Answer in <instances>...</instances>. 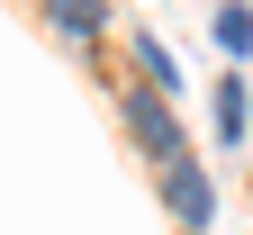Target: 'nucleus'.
<instances>
[{
	"label": "nucleus",
	"instance_id": "5",
	"mask_svg": "<svg viewBox=\"0 0 253 235\" xmlns=\"http://www.w3.org/2000/svg\"><path fill=\"white\" fill-rule=\"evenodd\" d=\"M208 37L226 46V54H253V9H235V0H226V9L208 18Z\"/></svg>",
	"mask_w": 253,
	"mask_h": 235
},
{
	"label": "nucleus",
	"instance_id": "3",
	"mask_svg": "<svg viewBox=\"0 0 253 235\" xmlns=\"http://www.w3.org/2000/svg\"><path fill=\"white\" fill-rule=\"evenodd\" d=\"M45 27L73 37V46H90V37L109 27V0H45Z\"/></svg>",
	"mask_w": 253,
	"mask_h": 235
},
{
	"label": "nucleus",
	"instance_id": "6",
	"mask_svg": "<svg viewBox=\"0 0 253 235\" xmlns=\"http://www.w3.org/2000/svg\"><path fill=\"white\" fill-rule=\"evenodd\" d=\"M136 63H145V82H154V91H172V82H181V63H172L163 37H136Z\"/></svg>",
	"mask_w": 253,
	"mask_h": 235
},
{
	"label": "nucleus",
	"instance_id": "1",
	"mask_svg": "<svg viewBox=\"0 0 253 235\" xmlns=\"http://www.w3.org/2000/svg\"><path fill=\"white\" fill-rule=\"evenodd\" d=\"M126 136L154 154V172H163V163H181V118H172L154 91H126Z\"/></svg>",
	"mask_w": 253,
	"mask_h": 235
},
{
	"label": "nucleus",
	"instance_id": "2",
	"mask_svg": "<svg viewBox=\"0 0 253 235\" xmlns=\"http://www.w3.org/2000/svg\"><path fill=\"white\" fill-rule=\"evenodd\" d=\"M163 208H172L190 235H199V226L217 217V190H208V172H199L190 154H181V163H163Z\"/></svg>",
	"mask_w": 253,
	"mask_h": 235
},
{
	"label": "nucleus",
	"instance_id": "4",
	"mask_svg": "<svg viewBox=\"0 0 253 235\" xmlns=\"http://www.w3.org/2000/svg\"><path fill=\"white\" fill-rule=\"evenodd\" d=\"M208 118H217V136H226V145L244 136V82H235V73H226V82L208 91Z\"/></svg>",
	"mask_w": 253,
	"mask_h": 235
}]
</instances>
